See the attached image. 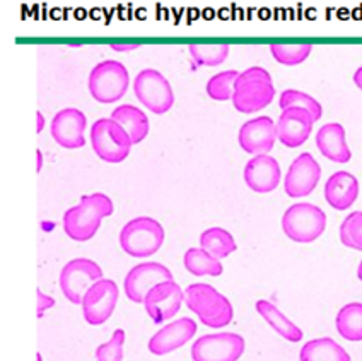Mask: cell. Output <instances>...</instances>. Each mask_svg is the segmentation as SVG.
Wrapping results in <instances>:
<instances>
[{
  "label": "cell",
  "mask_w": 362,
  "mask_h": 361,
  "mask_svg": "<svg viewBox=\"0 0 362 361\" xmlns=\"http://www.w3.org/2000/svg\"><path fill=\"white\" fill-rule=\"evenodd\" d=\"M113 214V202L106 194L82 195L77 206L64 214V231L74 241H89L98 233L101 221Z\"/></svg>",
  "instance_id": "1"
},
{
  "label": "cell",
  "mask_w": 362,
  "mask_h": 361,
  "mask_svg": "<svg viewBox=\"0 0 362 361\" xmlns=\"http://www.w3.org/2000/svg\"><path fill=\"white\" fill-rule=\"evenodd\" d=\"M185 305L211 329L229 326L234 317L229 298L205 282H195L185 290Z\"/></svg>",
  "instance_id": "2"
},
{
  "label": "cell",
  "mask_w": 362,
  "mask_h": 361,
  "mask_svg": "<svg viewBox=\"0 0 362 361\" xmlns=\"http://www.w3.org/2000/svg\"><path fill=\"white\" fill-rule=\"evenodd\" d=\"M275 96L274 81L270 72L263 67H248L240 72L233 105L241 113H257L267 108Z\"/></svg>",
  "instance_id": "3"
},
{
  "label": "cell",
  "mask_w": 362,
  "mask_h": 361,
  "mask_svg": "<svg viewBox=\"0 0 362 361\" xmlns=\"http://www.w3.org/2000/svg\"><path fill=\"white\" fill-rule=\"evenodd\" d=\"M164 238H166V233L159 221L149 216H139L130 219L122 228L120 247L130 257L146 258L159 252Z\"/></svg>",
  "instance_id": "4"
},
{
  "label": "cell",
  "mask_w": 362,
  "mask_h": 361,
  "mask_svg": "<svg viewBox=\"0 0 362 361\" xmlns=\"http://www.w3.org/2000/svg\"><path fill=\"white\" fill-rule=\"evenodd\" d=\"M88 86L90 96L98 103H115V101H120L129 91V71L118 60H103L90 71Z\"/></svg>",
  "instance_id": "5"
},
{
  "label": "cell",
  "mask_w": 362,
  "mask_h": 361,
  "mask_svg": "<svg viewBox=\"0 0 362 361\" xmlns=\"http://www.w3.org/2000/svg\"><path fill=\"white\" fill-rule=\"evenodd\" d=\"M89 139L94 153L106 163L125 161L134 146L129 132L111 117L94 122Z\"/></svg>",
  "instance_id": "6"
},
{
  "label": "cell",
  "mask_w": 362,
  "mask_h": 361,
  "mask_svg": "<svg viewBox=\"0 0 362 361\" xmlns=\"http://www.w3.org/2000/svg\"><path fill=\"white\" fill-rule=\"evenodd\" d=\"M327 228V214L322 207L310 202H299L287 207L282 216V229L296 243H311L318 240Z\"/></svg>",
  "instance_id": "7"
},
{
  "label": "cell",
  "mask_w": 362,
  "mask_h": 361,
  "mask_svg": "<svg viewBox=\"0 0 362 361\" xmlns=\"http://www.w3.org/2000/svg\"><path fill=\"white\" fill-rule=\"evenodd\" d=\"M103 279L100 264L90 258H72L60 270V290L74 305H81L82 298L94 282Z\"/></svg>",
  "instance_id": "8"
},
{
  "label": "cell",
  "mask_w": 362,
  "mask_h": 361,
  "mask_svg": "<svg viewBox=\"0 0 362 361\" xmlns=\"http://www.w3.org/2000/svg\"><path fill=\"white\" fill-rule=\"evenodd\" d=\"M134 93L137 100L156 115L166 113L175 105V93L170 81L156 69H144L137 74Z\"/></svg>",
  "instance_id": "9"
},
{
  "label": "cell",
  "mask_w": 362,
  "mask_h": 361,
  "mask_svg": "<svg viewBox=\"0 0 362 361\" xmlns=\"http://www.w3.org/2000/svg\"><path fill=\"white\" fill-rule=\"evenodd\" d=\"M243 336L234 332H217L202 336L193 343V361H238L245 353Z\"/></svg>",
  "instance_id": "10"
},
{
  "label": "cell",
  "mask_w": 362,
  "mask_h": 361,
  "mask_svg": "<svg viewBox=\"0 0 362 361\" xmlns=\"http://www.w3.org/2000/svg\"><path fill=\"white\" fill-rule=\"evenodd\" d=\"M118 285L113 279L94 282L82 298V315L89 326H101L113 315L118 302Z\"/></svg>",
  "instance_id": "11"
},
{
  "label": "cell",
  "mask_w": 362,
  "mask_h": 361,
  "mask_svg": "<svg viewBox=\"0 0 362 361\" xmlns=\"http://www.w3.org/2000/svg\"><path fill=\"white\" fill-rule=\"evenodd\" d=\"M322 178V166L311 153H301L292 161L284 180V190L291 199L308 197Z\"/></svg>",
  "instance_id": "12"
},
{
  "label": "cell",
  "mask_w": 362,
  "mask_h": 361,
  "mask_svg": "<svg viewBox=\"0 0 362 361\" xmlns=\"http://www.w3.org/2000/svg\"><path fill=\"white\" fill-rule=\"evenodd\" d=\"M173 274L166 265L159 262H142L129 270L123 281V290H125L127 298L134 303H144L147 293L154 288L156 285L164 281H171Z\"/></svg>",
  "instance_id": "13"
},
{
  "label": "cell",
  "mask_w": 362,
  "mask_h": 361,
  "mask_svg": "<svg viewBox=\"0 0 362 361\" xmlns=\"http://www.w3.org/2000/svg\"><path fill=\"white\" fill-rule=\"evenodd\" d=\"M185 303V291L180 288L176 281H164L156 285L146 299H144V306H146L147 315L154 323H163L164 320H170L178 314L181 305Z\"/></svg>",
  "instance_id": "14"
},
{
  "label": "cell",
  "mask_w": 362,
  "mask_h": 361,
  "mask_svg": "<svg viewBox=\"0 0 362 361\" xmlns=\"http://www.w3.org/2000/svg\"><path fill=\"white\" fill-rule=\"evenodd\" d=\"M277 124L270 117H257L241 125L238 141L248 154H269L277 141Z\"/></svg>",
  "instance_id": "15"
},
{
  "label": "cell",
  "mask_w": 362,
  "mask_h": 361,
  "mask_svg": "<svg viewBox=\"0 0 362 361\" xmlns=\"http://www.w3.org/2000/svg\"><path fill=\"white\" fill-rule=\"evenodd\" d=\"M88 125L86 115L77 108H64L53 117L52 137L65 149H79L86 144L84 130Z\"/></svg>",
  "instance_id": "16"
},
{
  "label": "cell",
  "mask_w": 362,
  "mask_h": 361,
  "mask_svg": "<svg viewBox=\"0 0 362 361\" xmlns=\"http://www.w3.org/2000/svg\"><path fill=\"white\" fill-rule=\"evenodd\" d=\"M315 118L308 110L299 106L282 110L277 120V137L284 146L299 147L308 141L313 132Z\"/></svg>",
  "instance_id": "17"
},
{
  "label": "cell",
  "mask_w": 362,
  "mask_h": 361,
  "mask_svg": "<svg viewBox=\"0 0 362 361\" xmlns=\"http://www.w3.org/2000/svg\"><path fill=\"white\" fill-rule=\"evenodd\" d=\"M197 334V322L190 317H181L175 322L164 326L161 331L152 336L149 344V351L156 356L170 355V353L180 350Z\"/></svg>",
  "instance_id": "18"
},
{
  "label": "cell",
  "mask_w": 362,
  "mask_h": 361,
  "mask_svg": "<svg viewBox=\"0 0 362 361\" xmlns=\"http://www.w3.org/2000/svg\"><path fill=\"white\" fill-rule=\"evenodd\" d=\"M246 185L252 188L257 194H270L281 183V165L275 158L269 154L253 156L248 163H246L245 171Z\"/></svg>",
  "instance_id": "19"
},
{
  "label": "cell",
  "mask_w": 362,
  "mask_h": 361,
  "mask_svg": "<svg viewBox=\"0 0 362 361\" xmlns=\"http://www.w3.org/2000/svg\"><path fill=\"white\" fill-rule=\"evenodd\" d=\"M359 197V180L349 171H337L325 183V199L335 211H347Z\"/></svg>",
  "instance_id": "20"
},
{
  "label": "cell",
  "mask_w": 362,
  "mask_h": 361,
  "mask_svg": "<svg viewBox=\"0 0 362 361\" xmlns=\"http://www.w3.org/2000/svg\"><path fill=\"white\" fill-rule=\"evenodd\" d=\"M316 146L325 158L333 163H349L352 158L347 141H345L344 125L332 122L325 124L316 134Z\"/></svg>",
  "instance_id": "21"
},
{
  "label": "cell",
  "mask_w": 362,
  "mask_h": 361,
  "mask_svg": "<svg viewBox=\"0 0 362 361\" xmlns=\"http://www.w3.org/2000/svg\"><path fill=\"white\" fill-rule=\"evenodd\" d=\"M255 309H257L260 317L265 320L281 338L287 339L289 343H299V340L303 339V331L299 329L292 320L287 319L274 303L269 302V299H258V302L255 303Z\"/></svg>",
  "instance_id": "22"
},
{
  "label": "cell",
  "mask_w": 362,
  "mask_h": 361,
  "mask_svg": "<svg viewBox=\"0 0 362 361\" xmlns=\"http://www.w3.org/2000/svg\"><path fill=\"white\" fill-rule=\"evenodd\" d=\"M111 118H113L115 122H118V124L129 132L134 144H139V142H142L144 139L149 135V118H147V115L144 113L141 108H137V106H118V108H115L113 113H111Z\"/></svg>",
  "instance_id": "23"
},
{
  "label": "cell",
  "mask_w": 362,
  "mask_h": 361,
  "mask_svg": "<svg viewBox=\"0 0 362 361\" xmlns=\"http://www.w3.org/2000/svg\"><path fill=\"white\" fill-rule=\"evenodd\" d=\"M299 361H351V355L332 338H320L304 344Z\"/></svg>",
  "instance_id": "24"
},
{
  "label": "cell",
  "mask_w": 362,
  "mask_h": 361,
  "mask_svg": "<svg viewBox=\"0 0 362 361\" xmlns=\"http://www.w3.org/2000/svg\"><path fill=\"white\" fill-rule=\"evenodd\" d=\"M200 247L207 250L211 256L222 260V258L229 257L233 252H236L238 245H236V240H234V236L228 231V229L212 227L205 229V231L200 235Z\"/></svg>",
  "instance_id": "25"
},
{
  "label": "cell",
  "mask_w": 362,
  "mask_h": 361,
  "mask_svg": "<svg viewBox=\"0 0 362 361\" xmlns=\"http://www.w3.org/2000/svg\"><path fill=\"white\" fill-rule=\"evenodd\" d=\"M183 262H185V268L193 276H221L222 268L221 260L219 258H216L211 253L207 252V250H204L202 247L195 248H188L187 252H185V257H183Z\"/></svg>",
  "instance_id": "26"
},
{
  "label": "cell",
  "mask_w": 362,
  "mask_h": 361,
  "mask_svg": "<svg viewBox=\"0 0 362 361\" xmlns=\"http://www.w3.org/2000/svg\"><path fill=\"white\" fill-rule=\"evenodd\" d=\"M335 326L344 339L352 343L362 340V303L354 302L342 306L337 314Z\"/></svg>",
  "instance_id": "27"
},
{
  "label": "cell",
  "mask_w": 362,
  "mask_h": 361,
  "mask_svg": "<svg viewBox=\"0 0 362 361\" xmlns=\"http://www.w3.org/2000/svg\"><path fill=\"white\" fill-rule=\"evenodd\" d=\"M238 77H240V72L234 71V69L216 74V76H212L211 79L207 81L205 91H207L209 96L216 101L233 100L234 91H236Z\"/></svg>",
  "instance_id": "28"
},
{
  "label": "cell",
  "mask_w": 362,
  "mask_h": 361,
  "mask_svg": "<svg viewBox=\"0 0 362 361\" xmlns=\"http://www.w3.org/2000/svg\"><path fill=\"white\" fill-rule=\"evenodd\" d=\"M190 53L197 65L202 67H216L228 59L229 45H190Z\"/></svg>",
  "instance_id": "29"
},
{
  "label": "cell",
  "mask_w": 362,
  "mask_h": 361,
  "mask_svg": "<svg viewBox=\"0 0 362 361\" xmlns=\"http://www.w3.org/2000/svg\"><path fill=\"white\" fill-rule=\"evenodd\" d=\"M279 105H281L282 110L291 108V106H299V108L308 110L315 118V122H318L323 115V108L320 105L318 100L310 96V94L298 91V89H286V91L281 93V98H279Z\"/></svg>",
  "instance_id": "30"
},
{
  "label": "cell",
  "mask_w": 362,
  "mask_h": 361,
  "mask_svg": "<svg viewBox=\"0 0 362 361\" xmlns=\"http://www.w3.org/2000/svg\"><path fill=\"white\" fill-rule=\"evenodd\" d=\"M313 45L301 43V45H270V53L274 59L282 65H299L303 64L308 57L311 55Z\"/></svg>",
  "instance_id": "31"
},
{
  "label": "cell",
  "mask_w": 362,
  "mask_h": 361,
  "mask_svg": "<svg viewBox=\"0 0 362 361\" xmlns=\"http://www.w3.org/2000/svg\"><path fill=\"white\" fill-rule=\"evenodd\" d=\"M340 241L347 248L362 252V211L351 212L340 227Z\"/></svg>",
  "instance_id": "32"
},
{
  "label": "cell",
  "mask_w": 362,
  "mask_h": 361,
  "mask_svg": "<svg viewBox=\"0 0 362 361\" xmlns=\"http://www.w3.org/2000/svg\"><path fill=\"white\" fill-rule=\"evenodd\" d=\"M123 346H125V331L117 329L110 340L103 343L96 350L98 361H123Z\"/></svg>",
  "instance_id": "33"
},
{
  "label": "cell",
  "mask_w": 362,
  "mask_h": 361,
  "mask_svg": "<svg viewBox=\"0 0 362 361\" xmlns=\"http://www.w3.org/2000/svg\"><path fill=\"white\" fill-rule=\"evenodd\" d=\"M36 297H38V317H41L47 310H50L52 306H55V299L41 290H36Z\"/></svg>",
  "instance_id": "34"
},
{
  "label": "cell",
  "mask_w": 362,
  "mask_h": 361,
  "mask_svg": "<svg viewBox=\"0 0 362 361\" xmlns=\"http://www.w3.org/2000/svg\"><path fill=\"white\" fill-rule=\"evenodd\" d=\"M354 83H356L357 88L362 91V67H359L356 72H354Z\"/></svg>",
  "instance_id": "35"
},
{
  "label": "cell",
  "mask_w": 362,
  "mask_h": 361,
  "mask_svg": "<svg viewBox=\"0 0 362 361\" xmlns=\"http://www.w3.org/2000/svg\"><path fill=\"white\" fill-rule=\"evenodd\" d=\"M36 118H38V125H36V132H41V130H43V127H45V117L43 115H41V112H36Z\"/></svg>",
  "instance_id": "36"
},
{
  "label": "cell",
  "mask_w": 362,
  "mask_h": 361,
  "mask_svg": "<svg viewBox=\"0 0 362 361\" xmlns=\"http://www.w3.org/2000/svg\"><path fill=\"white\" fill-rule=\"evenodd\" d=\"M357 277H359V281H362V260H361L359 268H357Z\"/></svg>",
  "instance_id": "37"
},
{
  "label": "cell",
  "mask_w": 362,
  "mask_h": 361,
  "mask_svg": "<svg viewBox=\"0 0 362 361\" xmlns=\"http://www.w3.org/2000/svg\"><path fill=\"white\" fill-rule=\"evenodd\" d=\"M36 154H38V171L41 170V151L38 149V151H36Z\"/></svg>",
  "instance_id": "38"
},
{
  "label": "cell",
  "mask_w": 362,
  "mask_h": 361,
  "mask_svg": "<svg viewBox=\"0 0 362 361\" xmlns=\"http://www.w3.org/2000/svg\"><path fill=\"white\" fill-rule=\"evenodd\" d=\"M36 356H38V361H41V355H40V353H38V355H36Z\"/></svg>",
  "instance_id": "39"
}]
</instances>
